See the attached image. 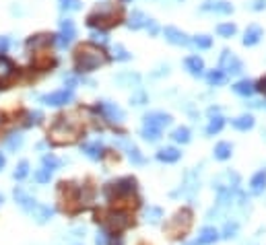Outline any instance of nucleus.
Instances as JSON below:
<instances>
[{"label":"nucleus","instance_id":"1","mask_svg":"<svg viewBox=\"0 0 266 245\" xmlns=\"http://www.w3.org/2000/svg\"><path fill=\"white\" fill-rule=\"evenodd\" d=\"M107 54L103 52V48L93 46L91 41L83 43L75 52V70L77 72H93L99 66L107 64Z\"/></svg>","mask_w":266,"mask_h":245},{"label":"nucleus","instance_id":"2","mask_svg":"<svg viewBox=\"0 0 266 245\" xmlns=\"http://www.w3.org/2000/svg\"><path fill=\"white\" fill-rule=\"evenodd\" d=\"M81 132L83 126L75 116H60L50 128V138L54 144H71L81 136Z\"/></svg>","mask_w":266,"mask_h":245},{"label":"nucleus","instance_id":"3","mask_svg":"<svg viewBox=\"0 0 266 245\" xmlns=\"http://www.w3.org/2000/svg\"><path fill=\"white\" fill-rule=\"evenodd\" d=\"M120 19H122V7H116L114 3H103L87 17V25L89 27H99L103 31L107 27L118 25Z\"/></svg>","mask_w":266,"mask_h":245},{"label":"nucleus","instance_id":"4","mask_svg":"<svg viewBox=\"0 0 266 245\" xmlns=\"http://www.w3.org/2000/svg\"><path fill=\"white\" fill-rule=\"evenodd\" d=\"M190 225H192V212L190 210H180L177 212L169 222H167V233L171 235V237H182L184 233H188V229H190Z\"/></svg>","mask_w":266,"mask_h":245},{"label":"nucleus","instance_id":"5","mask_svg":"<svg viewBox=\"0 0 266 245\" xmlns=\"http://www.w3.org/2000/svg\"><path fill=\"white\" fill-rule=\"evenodd\" d=\"M95 111H99V114L107 120V122H112V124H122L126 120V114H124V109L112 101H97L95 105Z\"/></svg>","mask_w":266,"mask_h":245},{"label":"nucleus","instance_id":"6","mask_svg":"<svg viewBox=\"0 0 266 245\" xmlns=\"http://www.w3.org/2000/svg\"><path fill=\"white\" fill-rule=\"evenodd\" d=\"M137 190V180L135 177H122L118 182H112L105 186V196L107 198H118V196H128Z\"/></svg>","mask_w":266,"mask_h":245},{"label":"nucleus","instance_id":"7","mask_svg":"<svg viewBox=\"0 0 266 245\" xmlns=\"http://www.w3.org/2000/svg\"><path fill=\"white\" fill-rule=\"evenodd\" d=\"M219 68L223 70L225 74H241L243 72V62L229 50H223L219 58Z\"/></svg>","mask_w":266,"mask_h":245},{"label":"nucleus","instance_id":"8","mask_svg":"<svg viewBox=\"0 0 266 245\" xmlns=\"http://www.w3.org/2000/svg\"><path fill=\"white\" fill-rule=\"evenodd\" d=\"M169 124H171V116L163 114V111H149L143 118V128H151L157 132H163V128H167Z\"/></svg>","mask_w":266,"mask_h":245},{"label":"nucleus","instance_id":"9","mask_svg":"<svg viewBox=\"0 0 266 245\" xmlns=\"http://www.w3.org/2000/svg\"><path fill=\"white\" fill-rule=\"evenodd\" d=\"M75 37H77V29H75V23H73V21H71V19L60 21V33L54 35V41L58 43L60 48H69L71 43L75 41Z\"/></svg>","mask_w":266,"mask_h":245},{"label":"nucleus","instance_id":"10","mask_svg":"<svg viewBox=\"0 0 266 245\" xmlns=\"http://www.w3.org/2000/svg\"><path fill=\"white\" fill-rule=\"evenodd\" d=\"M73 99H75V93L71 91V89H62V91H54L50 95H43L41 97V103L52 105V107H62L66 103H71Z\"/></svg>","mask_w":266,"mask_h":245},{"label":"nucleus","instance_id":"11","mask_svg":"<svg viewBox=\"0 0 266 245\" xmlns=\"http://www.w3.org/2000/svg\"><path fill=\"white\" fill-rule=\"evenodd\" d=\"M116 144L120 146V148H124L126 150V154H128V161L132 163V165H145L147 163V159H145V154L132 144L130 140H126V138H120V140H116Z\"/></svg>","mask_w":266,"mask_h":245},{"label":"nucleus","instance_id":"12","mask_svg":"<svg viewBox=\"0 0 266 245\" xmlns=\"http://www.w3.org/2000/svg\"><path fill=\"white\" fill-rule=\"evenodd\" d=\"M163 35H165V39L169 43H173V46H190V43H192V39L184 31H180V29L173 27V25H167L163 29Z\"/></svg>","mask_w":266,"mask_h":245},{"label":"nucleus","instance_id":"13","mask_svg":"<svg viewBox=\"0 0 266 245\" xmlns=\"http://www.w3.org/2000/svg\"><path fill=\"white\" fill-rule=\"evenodd\" d=\"M15 200H17V204L23 208L27 214H33L35 210H37V206H39V202L35 198H31L29 194H25L23 190H15Z\"/></svg>","mask_w":266,"mask_h":245},{"label":"nucleus","instance_id":"14","mask_svg":"<svg viewBox=\"0 0 266 245\" xmlns=\"http://www.w3.org/2000/svg\"><path fill=\"white\" fill-rule=\"evenodd\" d=\"M262 37H264L262 27H260V25H250V27L246 29V33H243L241 43H243L246 48H252V46H256V43H260Z\"/></svg>","mask_w":266,"mask_h":245},{"label":"nucleus","instance_id":"15","mask_svg":"<svg viewBox=\"0 0 266 245\" xmlns=\"http://www.w3.org/2000/svg\"><path fill=\"white\" fill-rule=\"evenodd\" d=\"M128 225H130V220H128V214H124V212H112L107 216V227L116 233L124 231Z\"/></svg>","mask_w":266,"mask_h":245},{"label":"nucleus","instance_id":"16","mask_svg":"<svg viewBox=\"0 0 266 245\" xmlns=\"http://www.w3.org/2000/svg\"><path fill=\"white\" fill-rule=\"evenodd\" d=\"M217 241H219L217 229H215V227H205L190 245H213V243H217Z\"/></svg>","mask_w":266,"mask_h":245},{"label":"nucleus","instance_id":"17","mask_svg":"<svg viewBox=\"0 0 266 245\" xmlns=\"http://www.w3.org/2000/svg\"><path fill=\"white\" fill-rule=\"evenodd\" d=\"M203 11H213V13H221V15H229L233 13V5L225 3V0H207L201 7Z\"/></svg>","mask_w":266,"mask_h":245},{"label":"nucleus","instance_id":"18","mask_svg":"<svg viewBox=\"0 0 266 245\" xmlns=\"http://www.w3.org/2000/svg\"><path fill=\"white\" fill-rule=\"evenodd\" d=\"M184 66H186V70L192 74V76H201L205 72V60L201 56H188L184 60Z\"/></svg>","mask_w":266,"mask_h":245},{"label":"nucleus","instance_id":"19","mask_svg":"<svg viewBox=\"0 0 266 245\" xmlns=\"http://www.w3.org/2000/svg\"><path fill=\"white\" fill-rule=\"evenodd\" d=\"M231 91H233L235 95H239V97H252V95L256 93V85H254L252 80H248V78H243V80H237V83L231 87Z\"/></svg>","mask_w":266,"mask_h":245},{"label":"nucleus","instance_id":"20","mask_svg":"<svg viewBox=\"0 0 266 245\" xmlns=\"http://www.w3.org/2000/svg\"><path fill=\"white\" fill-rule=\"evenodd\" d=\"M264 190H266V169L254 173V177L250 180V192H252L254 196L264 194Z\"/></svg>","mask_w":266,"mask_h":245},{"label":"nucleus","instance_id":"21","mask_svg":"<svg viewBox=\"0 0 266 245\" xmlns=\"http://www.w3.org/2000/svg\"><path fill=\"white\" fill-rule=\"evenodd\" d=\"M157 159L161 163H177L182 159V150H177L175 146H165L157 152Z\"/></svg>","mask_w":266,"mask_h":245},{"label":"nucleus","instance_id":"22","mask_svg":"<svg viewBox=\"0 0 266 245\" xmlns=\"http://www.w3.org/2000/svg\"><path fill=\"white\" fill-rule=\"evenodd\" d=\"M83 152L87 154L89 159H93V161H99L103 157V144L99 140H93V142H85L83 146Z\"/></svg>","mask_w":266,"mask_h":245},{"label":"nucleus","instance_id":"23","mask_svg":"<svg viewBox=\"0 0 266 245\" xmlns=\"http://www.w3.org/2000/svg\"><path fill=\"white\" fill-rule=\"evenodd\" d=\"M147 21H149V17L143 13V11H132V15H130V19H128V29H143L145 25H147Z\"/></svg>","mask_w":266,"mask_h":245},{"label":"nucleus","instance_id":"24","mask_svg":"<svg viewBox=\"0 0 266 245\" xmlns=\"http://www.w3.org/2000/svg\"><path fill=\"white\" fill-rule=\"evenodd\" d=\"M254 124H256V120H254L250 114H243V116L231 120V126H233L235 130H239V132H248V130H252Z\"/></svg>","mask_w":266,"mask_h":245},{"label":"nucleus","instance_id":"25","mask_svg":"<svg viewBox=\"0 0 266 245\" xmlns=\"http://www.w3.org/2000/svg\"><path fill=\"white\" fill-rule=\"evenodd\" d=\"M213 154H215L217 161H227L231 154H233V144H231V142H219V144L215 146Z\"/></svg>","mask_w":266,"mask_h":245},{"label":"nucleus","instance_id":"26","mask_svg":"<svg viewBox=\"0 0 266 245\" xmlns=\"http://www.w3.org/2000/svg\"><path fill=\"white\" fill-rule=\"evenodd\" d=\"M23 142H25L23 134H21V132H13V134H9V136H7V140H5V146H7V150H11V152H17L21 146H23Z\"/></svg>","mask_w":266,"mask_h":245},{"label":"nucleus","instance_id":"27","mask_svg":"<svg viewBox=\"0 0 266 245\" xmlns=\"http://www.w3.org/2000/svg\"><path fill=\"white\" fill-rule=\"evenodd\" d=\"M13 74H15L13 62L9 58H5V56H0V85H3L5 80H9Z\"/></svg>","mask_w":266,"mask_h":245},{"label":"nucleus","instance_id":"28","mask_svg":"<svg viewBox=\"0 0 266 245\" xmlns=\"http://www.w3.org/2000/svg\"><path fill=\"white\" fill-rule=\"evenodd\" d=\"M31 216L39 222V225H43V222H48V220L54 216V208H52V206H43V204H39L37 210H35Z\"/></svg>","mask_w":266,"mask_h":245},{"label":"nucleus","instance_id":"29","mask_svg":"<svg viewBox=\"0 0 266 245\" xmlns=\"http://www.w3.org/2000/svg\"><path fill=\"white\" fill-rule=\"evenodd\" d=\"M223 126H225V118L223 116H211V122H209V126H207V136H213V134H219L221 130H223Z\"/></svg>","mask_w":266,"mask_h":245},{"label":"nucleus","instance_id":"30","mask_svg":"<svg viewBox=\"0 0 266 245\" xmlns=\"http://www.w3.org/2000/svg\"><path fill=\"white\" fill-rule=\"evenodd\" d=\"M163 218V210L159 206H147L145 208V220L151 222V225H157V222H161Z\"/></svg>","mask_w":266,"mask_h":245},{"label":"nucleus","instance_id":"31","mask_svg":"<svg viewBox=\"0 0 266 245\" xmlns=\"http://www.w3.org/2000/svg\"><path fill=\"white\" fill-rule=\"evenodd\" d=\"M207 83L211 85V87H219V85H225L227 83V74L221 70V68H217V70H211L209 74H207Z\"/></svg>","mask_w":266,"mask_h":245},{"label":"nucleus","instance_id":"32","mask_svg":"<svg viewBox=\"0 0 266 245\" xmlns=\"http://www.w3.org/2000/svg\"><path fill=\"white\" fill-rule=\"evenodd\" d=\"M52 41H54V35H48V33L33 35L27 39V48H39V46H46V43H52Z\"/></svg>","mask_w":266,"mask_h":245},{"label":"nucleus","instance_id":"33","mask_svg":"<svg viewBox=\"0 0 266 245\" xmlns=\"http://www.w3.org/2000/svg\"><path fill=\"white\" fill-rule=\"evenodd\" d=\"M171 138L175 140V142H180V144H188L190 142V130L186 128V126H180V128H175L173 132H171Z\"/></svg>","mask_w":266,"mask_h":245},{"label":"nucleus","instance_id":"34","mask_svg":"<svg viewBox=\"0 0 266 245\" xmlns=\"http://www.w3.org/2000/svg\"><path fill=\"white\" fill-rule=\"evenodd\" d=\"M41 165H43V169H48V171H56V169L62 167V161L50 152V154H43V157H41Z\"/></svg>","mask_w":266,"mask_h":245},{"label":"nucleus","instance_id":"35","mask_svg":"<svg viewBox=\"0 0 266 245\" xmlns=\"http://www.w3.org/2000/svg\"><path fill=\"white\" fill-rule=\"evenodd\" d=\"M91 43H93V46L103 48V46H107V43H109V37H107L105 31H101V29H93V31H91Z\"/></svg>","mask_w":266,"mask_h":245},{"label":"nucleus","instance_id":"36","mask_svg":"<svg viewBox=\"0 0 266 245\" xmlns=\"http://www.w3.org/2000/svg\"><path fill=\"white\" fill-rule=\"evenodd\" d=\"M237 231H239V222H237V220H227L225 227H223V239H233V237H237Z\"/></svg>","mask_w":266,"mask_h":245},{"label":"nucleus","instance_id":"37","mask_svg":"<svg viewBox=\"0 0 266 245\" xmlns=\"http://www.w3.org/2000/svg\"><path fill=\"white\" fill-rule=\"evenodd\" d=\"M192 43L198 50H211L213 37H209V35H196V37H192Z\"/></svg>","mask_w":266,"mask_h":245},{"label":"nucleus","instance_id":"38","mask_svg":"<svg viewBox=\"0 0 266 245\" xmlns=\"http://www.w3.org/2000/svg\"><path fill=\"white\" fill-rule=\"evenodd\" d=\"M217 33L221 37H231L237 33V25L235 23H221V25H217Z\"/></svg>","mask_w":266,"mask_h":245},{"label":"nucleus","instance_id":"39","mask_svg":"<svg viewBox=\"0 0 266 245\" xmlns=\"http://www.w3.org/2000/svg\"><path fill=\"white\" fill-rule=\"evenodd\" d=\"M27 175H29V163H27V161H21V163L17 165V169H15L13 177H15L17 182H23Z\"/></svg>","mask_w":266,"mask_h":245},{"label":"nucleus","instance_id":"40","mask_svg":"<svg viewBox=\"0 0 266 245\" xmlns=\"http://www.w3.org/2000/svg\"><path fill=\"white\" fill-rule=\"evenodd\" d=\"M114 58L120 60V62H128V60H132V54L122 46V43H116L114 46Z\"/></svg>","mask_w":266,"mask_h":245},{"label":"nucleus","instance_id":"41","mask_svg":"<svg viewBox=\"0 0 266 245\" xmlns=\"http://www.w3.org/2000/svg\"><path fill=\"white\" fill-rule=\"evenodd\" d=\"M163 132H157V130H151V128H143L141 130V136L147 140V142H157L161 138Z\"/></svg>","mask_w":266,"mask_h":245},{"label":"nucleus","instance_id":"42","mask_svg":"<svg viewBox=\"0 0 266 245\" xmlns=\"http://www.w3.org/2000/svg\"><path fill=\"white\" fill-rule=\"evenodd\" d=\"M41 120H43L41 111H29V114H27V122H25V126H27V128L37 126V124H41Z\"/></svg>","mask_w":266,"mask_h":245},{"label":"nucleus","instance_id":"43","mask_svg":"<svg viewBox=\"0 0 266 245\" xmlns=\"http://www.w3.org/2000/svg\"><path fill=\"white\" fill-rule=\"evenodd\" d=\"M50 180H52V171H48V169H39L37 173H35V182L37 184H50Z\"/></svg>","mask_w":266,"mask_h":245},{"label":"nucleus","instance_id":"44","mask_svg":"<svg viewBox=\"0 0 266 245\" xmlns=\"http://www.w3.org/2000/svg\"><path fill=\"white\" fill-rule=\"evenodd\" d=\"M60 9L62 11H79L81 0H60Z\"/></svg>","mask_w":266,"mask_h":245},{"label":"nucleus","instance_id":"45","mask_svg":"<svg viewBox=\"0 0 266 245\" xmlns=\"http://www.w3.org/2000/svg\"><path fill=\"white\" fill-rule=\"evenodd\" d=\"M147 29H149V33L151 35H157L159 33V25H157V21H153V19H149L147 21V25H145Z\"/></svg>","mask_w":266,"mask_h":245},{"label":"nucleus","instance_id":"46","mask_svg":"<svg viewBox=\"0 0 266 245\" xmlns=\"http://www.w3.org/2000/svg\"><path fill=\"white\" fill-rule=\"evenodd\" d=\"M95 245H107V233L103 229L95 235Z\"/></svg>","mask_w":266,"mask_h":245},{"label":"nucleus","instance_id":"47","mask_svg":"<svg viewBox=\"0 0 266 245\" xmlns=\"http://www.w3.org/2000/svg\"><path fill=\"white\" fill-rule=\"evenodd\" d=\"M252 11H264L266 9V0H254V3L250 5Z\"/></svg>","mask_w":266,"mask_h":245},{"label":"nucleus","instance_id":"48","mask_svg":"<svg viewBox=\"0 0 266 245\" xmlns=\"http://www.w3.org/2000/svg\"><path fill=\"white\" fill-rule=\"evenodd\" d=\"M9 46H11V39L3 35V37H0V54H5L9 50Z\"/></svg>","mask_w":266,"mask_h":245},{"label":"nucleus","instance_id":"49","mask_svg":"<svg viewBox=\"0 0 266 245\" xmlns=\"http://www.w3.org/2000/svg\"><path fill=\"white\" fill-rule=\"evenodd\" d=\"M256 91H262V93L266 95V76H264V78H262V80L258 83V87H256Z\"/></svg>","mask_w":266,"mask_h":245},{"label":"nucleus","instance_id":"50","mask_svg":"<svg viewBox=\"0 0 266 245\" xmlns=\"http://www.w3.org/2000/svg\"><path fill=\"white\" fill-rule=\"evenodd\" d=\"M122 243H124V241H122V237L118 235V237H114V239H112V243H109V245H122Z\"/></svg>","mask_w":266,"mask_h":245},{"label":"nucleus","instance_id":"51","mask_svg":"<svg viewBox=\"0 0 266 245\" xmlns=\"http://www.w3.org/2000/svg\"><path fill=\"white\" fill-rule=\"evenodd\" d=\"M5 163H7V159H5V154L0 152V171H3V167H5Z\"/></svg>","mask_w":266,"mask_h":245},{"label":"nucleus","instance_id":"52","mask_svg":"<svg viewBox=\"0 0 266 245\" xmlns=\"http://www.w3.org/2000/svg\"><path fill=\"white\" fill-rule=\"evenodd\" d=\"M3 202H5V198H3V194H0V206H3Z\"/></svg>","mask_w":266,"mask_h":245},{"label":"nucleus","instance_id":"53","mask_svg":"<svg viewBox=\"0 0 266 245\" xmlns=\"http://www.w3.org/2000/svg\"><path fill=\"white\" fill-rule=\"evenodd\" d=\"M0 124H3V116H0Z\"/></svg>","mask_w":266,"mask_h":245},{"label":"nucleus","instance_id":"54","mask_svg":"<svg viewBox=\"0 0 266 245\" xmlns=\"http://www.w3.org/2000/svg\"><path fill=\"white\" fill-rule=\"evenodd\" d=\"M124 3H128V0H124Z\"/></svg>","mask_w":266,"mask_h":245}]
</instances>
